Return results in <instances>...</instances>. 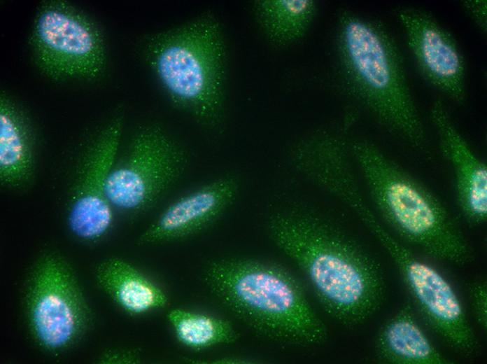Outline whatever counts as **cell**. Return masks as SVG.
I'll list each match as a JSON object with an SVG mask.
<instances>
[{
  "label": "cell",
  "instance_id": "obj_2",
  "mask_svg": "<svg viewBox=\"0 0 487 364\" xmlns=\"http://www.w3.org/2000/svg\"><path fill=\"white\" fill-rule=\"evenodd\" d=\"M211 292L253 331L274 342L306 346L327 331L298 279L274 262L248 258L213 261L204 272Z\"/></svg>",
  "mask_w": 487,
  "mask_h": 364
},
{
  "label": "cell",
  "instance_id": "obj_10",
  "mask_svg": "<svg viewBox=\"0 0 487 364\" xmlns=\"http://www.w3.org/2000/svg\"><path fill=\"white\" fill-rule=\"evenodd\" d=\"M123 120L113 118L87 148L78 169L67 211L71 232L84 241L103 237L113 222V207L106 193L115 162Z\"/></svg>",
  "mask_w": 487,
  "mask_h": 364
},
{
  "label": "cell",
  "instance_id": "obj_20",
  "mask_svg": "<svg viewBox=\"0 0 487 364\" xmlns=\"http://www.w3.org/2000/svg\"><path fill=\"white\" fill-rule=\"evenodd\" d=\"M465 8L472 19L482 31L486 30L487 3L485 0L466 1L463 3Z\"/></svg>",
  "mask_w": 487,
  "mask_h": 364
},
{
  "label": "cell",
  "instance_id": "obj_13",
  "mask_svg": "<svg viewBox=\"0 0 487 364\" xmlns=\"http://www.w3.org/2000/svg\"><path fill=\"white\" fill-rule=\"evenodd\" d=\"M430 118L441 151L452 166L456 200L465 219L473 225L487 218V167L472 151L453 123L440 99L432 104Z\"/></svg>",
  "mask_w": 487,
  "mask_h": 364
},
{
  "label": "cell",
  "instance_id": "obj_6",
  "mask_svg": "<svg viewBox=\"0 0 487 364\" xmlns=\"http://www.w3.org/2000/svg\"><path fill=\"white\" fill-rule=\"evenodd\" d=\"M25 310L31 334L49 352L73 346L89 328L92 314L69 263L47 253L34 266L25 290Z\"/></svg>",
  "mask_w": 487,
  "mask_h": 364
},
{
  "label": "cell",
  "instance_id": "obj_8",
  "mask_svg": "<svg viewBox=\"0 0 487 364\" xmlns=\"http://www.w3.org/2000/svg\"><path fill=\"white\" fill-rule=\"evenodd\" d=\"M31 41L38 65L52 78H94L104 69L106 52L100 31L65 2L52 1L41 6Z\"/></svg>",
  "mask_w": 487,
  "mask_h": 364
},
{
  "label": "cell",
  "instance_id": "obj_21",
  "mask_svg": "<svg viewBox=\"0 0 487 364\" xmlns=\"http://www.w3.org/2000/svg\"><path fill=\"white\" fill-rule=\"evenodd\" d=\"M106 363H136L140 360L139 354L130 350H111L99 359Z\"/></svg>",
  "mask_w": 487,
  "mask_h": 364
},
{
  "label": "cell",
  "instance_id": "obj_15",
  "mask_svg": "<svg viewBox=\"0 0 487 364\" xmlns=\"http://www.w3.org/2000/svg\"><path fill=\"white\" fill-rule=\"evenodd\" d=\"M98 286L120 307L131 314H141L164 307L165 293L130 263L111 258L95 270Z\"/></svg>",
  "mask_w": 487,
  "mask_h": 364
},
{
  "label": "cell",
  "instance_id": "obj_1",
  "mask_svg": "<svg viewBox=\"0 0 487 364\" xmlns=\"http://www.w3.org/2000/svg\"><path fill=\"white\" fill-rule=\"evenodd\" d=\"M268 227L331 317L352 328L379 309L386 290L379 266L336 226L312 213L290 209L274 213Z\"/></svg>",
  "mask_w": 487,
  "mask_h": 364
},
{
  "label": "cell",
  "instance_id": "obj_16",
  "mask_svg": "<svg viewBox=\"0 0 487 364\" xmlns=\"http://www.w3.org/2000/svg\"><path fill=\"white\" fill-rule=\"evenodd\" d=\"M34 169V151L29 125L20 108L8 97L0 102V177L8 186L27 182Z\"/></svg>",
  "mask_w": 487,
  "mask_h": 364
},
{
  "label": "cell",
  "instance_id": "obj_14",
  "mask_svg": "<svg viewBox=\"0 0 487 364\" xmlns=\"http://www.w3.org/2000/svg\"><path fill=\"white\" fill-rule=\"evenodd\" d=\"M375 349L380 360L390 364L452 363L431 343L408 302L381 328Z\"/></svg>",
  "mask_w": 487,
  "mask_h": 364
},
{
  "label": "cell",
  "instance_id": "obj_7",
  "mask_svg": "<svg viewBox=\"0 0 487 364\" xmlns=\"http://www.w3.org/2000/svg\"><path fill=\"white\" fill-rule=\"evenodd\" d=\"M187 160L183 148L160 127H143L109 173L106 193L111 204L129 213L148 209L181 176Z\"/></svg>",
  "mask_w": 487,
  "mask_h": 364
},
{
  "label": "cell",
  "instance_id": "obj_19",
  "mask_svg": "<svg viewBox=\"0 0 487 364\" xmlns=\"http://www.w3.org/2000/svg\"><path fill=\"white\" fill-rule=\"evenodd\" d=\"M470 295L472 311L478 324L486 330L487 328V284L484 281H478L470 285Z\"/></svg>",
  "mask_w": 487,
  "mask_h": 364
},
{
  "label": "cell",
  "instance_id": "obj_18",
  "mask_svg": "<svg viewBox=\"0 0 487 364\" xmlns=\"http://www.w3.org/2000/svg\"><path fill=\"white\" fill-rule=\"evenodd\" d=\"M167 318L177 340L194 349L231 344L239 333L227 320L183 309H171Z\"/></svg>",
  "mask_w": 487,
  "mask_h": 364
},
{
  "label": "cell",
  "instance_id": "obj_3",
  "mask_svg": "<svg viewBox=\"0 0 487 364\" xmlns=\"http://www.w3.org/2000/svg\"><path fill=\"white\" fill-rule=\"evenodd\" d=\"M348 149L377 211L401 237L437 260L460 266L472 260L463 232L428 188L367 140Z\"/></svg>",
  "mask_w": 487,
  "mask_h": 364
},
{
  "label": "cell",
  "instance_id": "obj_5",
  "mask_svg": "<svg viewBox=\"0 0 487 364\" xmlns=\"http://www.w3.org/2000/svg\"><path fill=\"white\" fill-rule=\"evenodd\" d=\"M150 66L171 100L207 124L217 122L223 102L225 47L211 16L155 35L147 46Z\"/></svg>",
  "mask_w": 487,
  "mask_h": 364
},
{
  "label": "cell",
  "instance_id": "obj_4",
  "mask_svg": "<svg viewBox=\"0 0 487 364\" xmlns=\"http://www.w3.org/2000/svg\"><path fill=\"white\" fill-rule=\"evenodd\" d=\"M337 43L341 69L353 94L389 131L415 148H425V132L399 51L384 27L344 11Z\"/></svg>",
  "mask_w": 487,
  "mask_h": 364
},
{
  "label": "cell",
  "instance_id": "obj_9",
  "mask_svg": "<svg viewBox=\"0 0 487 364\" xmlns=\"http://www.w3.org/2000/svg\"><path fill=\"white\" fill-rule=\"evenodd\" d=\"M367 227L390 256L413 302L431 328L460 354H474L478 349L477 338L450 284L397 241L376 218Z\"/></svg>",
  "mask_w": 487,
  "mask_h": 364
},
{
  "label": "cell",
  "instance_id": "obj_11",
  "mask_svg": "<svg viewBox=\"0 0 487 364\" xmlns=\"http://www.w3.org/2000/svg\"><path fill=\"white\" fill-rule=\"evenodd\" d=\"M397 17L423 76L453 102L463 104L465 61L453 38L423 10L400 8Z\"/></svg>",
  "mask_w": 487,
  "mask_h": 364
},
{
  "label": "cell",
  "instance_id": "obj_12",
  "mask_svg": "<svg viewBox=\"0 0 487 364\" xmlns=\"http://www.w3.org/2000/svg\"><path fill=\"white\" fill-rule=\"evenodd\" d=\"M239 182L224 176L204 184L171 202L139 237V245L180 239L216 220L234 200Z\"/></svg>",
  "mask_w": 487,
  "mask_h": 364
},
{
  "label": "cell",
  "instance_id": "obj_17",
  "mask_svg": "<svg viewBox=\"0 0 487 364\" xmlns=\"http://www.w3.org/2000/svg\"><path fill=\"white\" fill-rule=\"evenodd\" d=\"M264 34L278 46H288L302 38L316 11L311 0H262L255 6Z\"/></svg>",
  "mask_w": 487,
  "mask_h": 364
}]
</instances>
